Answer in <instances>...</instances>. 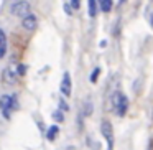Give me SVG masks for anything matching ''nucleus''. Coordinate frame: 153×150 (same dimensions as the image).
Instances as JSON below:
<instances>
[{"mask_svg":"<svg viewBox=\"0 0 153 150\" xmlns=\"http://www.w3.org/2000/svg\"><path fill=\"white\" fill-rule=\"evenodd\" d=\"M22 25H23V28H25V30L31 31V30H35V28H36L38 20H36V17H35L33 13H30L28 17L22 18Z\"/></svg>","mask_w":153,"mask_h":150,"instance_id":"6","label":"nucleus"},{"mask_svg":"<svg viewBox=\"0 0 153 150\" xmlns=\"http://www.w3.org/2000/svg\"><path fill=\"white\" fill-rule=\"evenodd\" d=\"M18 74H20V73H18V68L12 63V64H8L7 69L4 71V81H5V83H8V84H13L15 81H17Z\"/></svg>","mask_w":153,"mask_h":150,"instance_id":"5","label":"nucleus"},{"mask_svg":"<svg viewBox=\"0 0 153 150\" xmlns=\"http://www.w3.org/2000/svg\"><path fill=\"white\" fill-rule=\"evenodd\" d=\"M97 13V5H96V0H89V17H96Z\"/></svg>","mask_w":153,"mask_h":150,"instance_id":"11","label":"nucleus"},{"mask_svg":"<svg viewBox=\"0 0 153 150\" xmlns=\"http://www.w3.org/2000/svg\"><path fill=\"white\" fill-rule=\"evenodd\" d=\"M12 13H13L15 17L25 18L31 13V5L28 4V2H25V0H18L17 4L12 5Z\"/></svg>","mask_w":153,"mask_h":150,"instance_id":"3","label":"nucleus"},{"mask_svg":"<svg viewBox=\"0 0 153 150\" xmlns=\"http://www.w3.org/2000/svg\"><path fill=\"white\" fill-rule=\"evenodd\" d=\"M110 104H112V110L117 114V116H125L127 107H128V101H127V96L122 94L120 91H115L110 97Z\"/></svg>","mask_w":153,"mask_h":150,"instance_id":"1","label":"nucleus"},{"mask_svg":"<svg viewBox=\"0 0 153 150\" xmlns=\"http://www.w3.org/2000/svg\"><path fill=\"white\" fill-rule=\"evenodd\" d=\"M7 53V37H5V31L0 28V60L5 56Z\"/></svg>","mask_w":153,"mask_h":150,"instance_id":"8","label":"nucleus"},{"mask_svg":"<svg viewBox=\"0 0 153 150\" xmlns=\"http://www.w3.org/2000/svg\"><path fill=\"white\" fill-rule=\"evenodd\" d=\"M25 71H27V68H25V66H18V73H20V76H22V74H25Z\"/></svg>","mask_w":153,"mask_h":150,"instance_id":"15","label":"nucleus"},{"mask_svg":"<svg viewBox=\"0 0 153 150\" xmlns=\"http://www.w3.org/2000/svg\"><path fill=\"white\" fill-rule=\"evenodd\" d=\"M18 109V101H17V96L15 94H4L0 97V110L4 114V117H10L12 110Z\"/></svg>","mask_w":153,"mask_h":150,"instance_id":"2","label":"nucleus"},{"mask_svg":"<svg viewBox=\"0 0 153 150\" xmlns=\"http://www.w3.org/2000/svg\"><path fill=\"white\" fill-rule=\"evenodd\" d=\"M53 119H54V120H58V122H63V120H64V117H63V112H59V110H56V112L53 114Z\"/></svg>","mask_w":153,"mask_h":150,"instance_id":"13","label":"nucleus"},{"mask_svg":"<svg viewBox=\"0 0 153 150\" xmlns=\"http://www.w3.org/2000/svg\"><path fill=\"white\" fill-rule=\"evenodd\" d=\"M58 132H59V127H58V125H51L50 130H48V134H46L48 140H54V137L58 135Z\"/></svg>","mask_w":153,"mask_h":150,"instance_id":"9","label":"nucleus"},{"mask_svg":"<svg viewBox=\"0 0 153 150\" xmlns=\"http://www.w3.org/2000/svg\"><path fill=\"white\" fill-rule=\"evenodd\" d=\"M99 74H100V69H99V68H96V69L92 71V74H91V83H96L97 78H99Z\"/></svg>","mask_w":153,"mask_h":150,"instance_id":"12","label":"nucleus"},{"mask_svg":"<svg viewBox=\"0 0 153 150\" xmlns=\"http://www.w3.org/2000/svg\"><path fill=\"white\" fill-rule=\"evenodd\" d=\"M100 8H102V12L109 13L112 10V0H100Z\"/></svg>","mask_w":153,"mask_h":150,"instance_id":"10","label":"nucleus"},{"mask_svg":"<svg viewBox=\"0 0 153 150\" xmlns=\"http://www.w3.org/2000/svg\"><path fill=\"white\" fill-rule=\"evenodd\" d=\"M100 132L107 140V150H114V132H112V124L109 120L100 122Z\"/></svg>","mask_w":153,"mask_h":150,"instance_id":"4","label":"nucleus"},{"mask_svg":"<svg viewBox=\"0 0 153 150\" xmlns=\"http://www.w3.org/2000/svg\"><path fill=\"white\" fill-rule=\"evenodd\" d=\"M71 87H73V84H71V76H69V73H64L63 83H61V93H63L64 96H71Z\"/></svg>","mask_w":153,"mask_h":150,"instance_id":"7","label":"nucleus"},{"mask_svg":"<svg viewBox=\"0 0 153 150\" xmlns=\"http://www.w3.org/2000/svg\"><path fill=\"white\" fill-rule=\"evenodd\" d=\"M79 4H81V0H71V7L73 8H79Z\"/></svg>","mask_w":153,"mask_h":150,"instance_id":"14","label":"nucleus"}]
</instances>
